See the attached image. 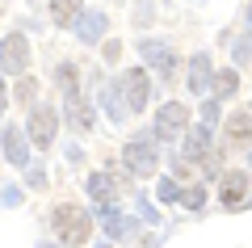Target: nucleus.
I'll use <instances>...</instances> for the list:
<instances>
[{"label": "nucleus", "instance_id": "obj_25", "mask_svg": "<svg viewBox=\"0 0 252 248\" xmlns=\"http://www.w3.org/2000/svg\"><path fill=\"white\" fill-rule=\"evenodd\" d=\"M252 59V38H240L235 42V63H248Z\"/></svg>", "mask_w": 252, "mask_h": 248}, {"label": "nucleus", "instance_id": "obj_17", "mask_svg": "<svg viewBox=\"0 0 252 248\" xmlns=\"http://www.w3.org/2000/svg\"><path fill=\"white\" fill-rule=\"evenodd\" d=\"M210 89L219 93V101H223V97H231V93L240 89V76H235V68H223V71L215 76V84H210Z\"/></svg>", "mask_w": 252, "mask_h": 248}, {"label": "nucleus", "instance_id": "obj_11", "mask_svg": "<svg viewBox=\"0 0 252 248\" xmlns=\"http://www.w3.org/2000/svg\"><path fill=\"white\" fill-rule=\"evenodd\" d=\"M67 122H72L76 131H89V126H93V106L80 97V89L67 93Z\"/></svg>", "mask_w": 252, "mask_h": 248}, {"label": "nucleus", "instance_id": "obj_7", "mask_svg": "<svg viewBox=\"0 0 252 248\" xmlns=\"http://www.w3.org/2000/svg\"><path fill=\"white\" fill-rule=\"evenodd\" d=\"M210 126H193V131H185V147H181L177 160H185V164H198V160H206L210 164Z\"/></svg>", "mask_w": 252, "mask_h": 248}, {"label": "nucleus", "instance_id": "obj_20", "mask_svg": "<svg viewBox=\"0 0 252 248\" xmlns=\"http://www.w3.org/2000/svg\"><path fill=\"white\" fill-rule=\"evenodd\" d=\"M105 231L109 236H126V219L118 211H105Z\"/></svg>", "mask_w": 252, "mask_h": 248}, {"label": "nucleus", "instance_id": "obj_27", "mask_svg": "<svg viewBox=\"0 0 252 248\" xmlns=\"http://www.w3.org/2000/svg\"><path fill=\"white\" fill-rule=\"evenodd\" d=\"M248 30H252V4H248Z\"/></svg>", "mask_w": 252, "mask_h": 248}, {"label": "nucleus", "instance_id": "obj_19", "mask_svg": "<svg viewBox=\"0 0 252 248\" xmlns=\"http://www.w3.org/2000/svg\"><path fill=\"white\" fill-rule=\"evenodd\" d=\"M55 76H59V89L63 93H76V68H72V63H59Z\"/></svg>", "mask_w": 252, "mask_h": 248}, {"label": "nucleus", "instance_id": "obj_14", "mask_svg": "<svg viewBox=\"0 0 252 248\" xmlns=\"http://www.w3.org/2000/svg\"><path fill=\"white\" fill-rule=\"evenodd\" d=\"M76 34H80L84 46L101 42V34H105V13H89V17H80V21H76Z\"/></svg>", "mask_w": 252, "mask_h": 248}, {"label": "nucleus", "instance_id": "obj_13", "mask_svg": "<svg viewBox=\"0 0 252 248\" xmlns=\"http://www.w3.org/2000/svg\"><path fill=\"white\" fill-rule=\"evenodd\" d=\"M210 84H215V76H210V59H206V55H193V59H189V89H193V93H210Z\"/></svg>", "mask_w": 252, "mask_h": 248}, {"label": "nucleus", "instance_id": "obj_24", "mask_svg": "<svg viewBox=\"0 0 252 248\" xmlns=\"http://www.w3.org/2000/svg\"><path fill=\"white\" fill-rule=\"evenodd\" d=\"M219 122V101H206L202 106V126H215Z\"/></svg>", "mask_w": 252, "mask_h": 248}, {"label": "nucleus", "instance_id": "obj_1", "mask_svg": "<svg viewBox=\"0 0 252 248\" xmlns=\"http://www.w3.org/2000/svg\"><path fill=\"white\" fill-rule=\"evenodd\" d=\"M51 227H55V236H59L63 244H72V248L89 244V236H93V219L80 206H59V211L51 214Z\"/></svg>", "mask_w": 252, "mask_h": 248}, {"label": "nucleus", "instance_id": "obj_10", "mask_svg": "<svg viewBox=\"0 0 252 248\" xmlns=\"http://www.w3.org/2000/svg\"><path fill=\"white\" fill-rule=\"evenodd\" d=\"M0 143H4V160H9V164H17V169H26V164H30V147H26V135H21L17 126H4Z\"/></svg>", "mask_w": 252, "mask_h": 248}, {"label": "nucleus", "instance_id": "obj_16", "mask_svg": "<svg viewBox=\"0 0 252 248\" xmlns=\"http://www.w3.org/2000/svg\"><path fill=\"white\" fill-rule=\"evenodd\" d=\"M51 21L55 26H76L80 21V0H51Z\"/></svg>", "mask_w": 252, "mask_h": 248}, {"label": "nucleus", "instance_id": "obj_2", "mask_svg": "<svg viewBox=\"0 0 252 248\" xmlns=\"http://www.w3.org/2000/svg\"><path fill=\"white\" fill-rule=\"evenodd\" d=\"M122 164L135 173V177H152V173L160 169V151L152 147V139H130L122 147Z\"/></svg>", "mask_w": 252, "mask_h": 248}, {"label": "nucleus", "instance_id": "obj_8", "mask_svg": "<svg viewBox=\"0 0 252 248\" xmlns=\"http://www.w3.org/2000/svg\"><path fill=\"white\" fill-rule=\"evenodd\" d=\"M55 131H59V118H55V109L34 106V114H30V139H34L38 147H51V143H55Z\"/></svg>", "mask_w": 252, "mask_h": 248}, {"label": "nucleus", "instance_id": "obj_3", "mask_svg": "<svg viewBox=\"0 0 252 248\" xmlns=\"http://www.w3.org/2000/svg\"><path fill=\"white\" fill-rule=\"evenodd\" d=\"M122 101H126V114H143V106H147V89H152V80H147V71L143 68H130L122 80Z\"/></svg>", "mask_w": 252, "mask_h": 248}, {"label": "nucleus", "instance_id": "obj_26", "mask_svg": "<svg viewBox=\"0 0 252 248\" xmlns=\"http://www.w3.org/2000/svg\"><path fill=\"white\" fill-rule=\"evenodd\" d=\"M4 106H9V93H4V80H0V114H4Z\"/></svg>", "mask_w": 252, "mask_h": 248}, {"label": "nucleus", "instance_id": "obj_18", "mask_svg": "<svg viewBox=\"0 0 252 248\" xmlns=\"http://www.w3.org/2000/svg\"><path fill=\"white\" fill-rule=\"evenodd\" d=\"M105 109H109V118H114V122H126V101L118 97V84H105Z\"/></svg>", "mask_w": 252, "mask_h": 248}, {"label": "nucleus", "instance_id": "obj_5", "mask_svg": "<svg viewBox=\"0 0 252 248\" xmlns=\"http://www.w3.org/2000/svg\"><path fill=\"white\" fill-rule=\"evenodd\" d=\"M0 68L13 71V76L30 68V42H26L21 34H9L4 42H0Z\"/></svg>", "mask_w": 252, "mask_h": 248}, {"label": "nucleus", "instance_id": "obj_22", "mask_svg": "<svg viewBox=\"0 0 252 248\" xmlns=\"http://www.w3.org/2000/svg\"><path fill=\"white\" fill-rule=\"evenodd\" d=\"M34 93H38L34 76H21V84H17V97H21V101H34Z\"/></svg>", "mask_w": 252, "mask_h": 248}, {"label": "nucleus", "instance_id": "obj_6", "mask_svg": "<svg viewBox=\"0 0 252 248\" xmlns=\"http://www.w3.org/2000/svg\"><path fill=\"white\" fill-rule=\"evenodd\" d=\"M189 122V109L181 106V101H168V106L156 114V139H177L181 131H185Z\"/></svg>", "mask_w": 252, "mask_h": 248}, {"label": "nucleus", "instance_id": "obj_12", "mask_svg": "<svg viewBox=\"0 0 252 248\" xmlns=\"http://www.w3.org/2000/svg\"><path fill=\"white\" fill-rule=\"evenodd\" d=\"M114 194H118V181L109 177V173H93V177H89V198L97 206H109V202H114Z\"/></svg>", "mask_w": 252, "mask_h": 248}, {"label": "nucleus", "instance_id": "obj_15", "mask_svg": "<svg viewBox=\"0 0 252 248\" xmlns=\"http://www.w3.org/2000/svg\"><path fill=\"white\" fill-rule=\"evenodd\" d=\"M244 194H248V177H244V173H227V177H223V189H219V198H223L227 206H240Z\"/></svg>", "mask_w": 252, "mask_h": 248}, {"label": "nucleus", "instance_id": "obj_23", "mask_svg": "<svg viewBox=\"0 0 252 248\" xmlns=\"http://www.w3.org/2000/svg\"><path fill=\"white\" fill-rule=\"evenodd\" d=\"M181 202H185V206H189V211H198V206H202V202H206V194H202V189H198V185H193V189H189V194H181Z\"/></svg>", "mask_w": 252, "mask_h": 248}, {"label": "nucleus", "instance_id": "obj_4", "mask_svg": "<svg viewBox=\"0 0 252 248\" xmlns=\"http://www.w3.org/2000/svg\"><path fill=\"white\" fill-rule=\"evenodd\" d=\"M139 51H143L147 68H156V71H160V80H164V84H172V80H177V55L168 51V42H152V38H147V42L139 46Z\"/></svg>", "mask_w": 252, "mask_h": 248}, {"label": "nucleus", "instance_id": "obj_9", "mask_svg": "<svg viewBox=\"0 0 252 248\" xmlns=\"http://www.w3.org/2000/svg\"><path fill=\"white\" fill-rule=\"evenodd\" d=\"M223 135H227V147H248L252 143V109H235L227 118Z\"/></svg>", "mask_w": 252, "mask_h": 248}, {"label": "nucleus", "instance_id": "obj_21", "mask_svg": "<svg viewBox=\"0 0 252 248\" xmlns=\"http://www.w3.org/2000/svg\"><path fill=\"white\" fill-rule=\"evenodd\" d=\"M177 198H181V185L172 177H164L160 181V202H177Z\"/></svg>", "mask_w": 252, "mask_h": 248}]
</instances>
